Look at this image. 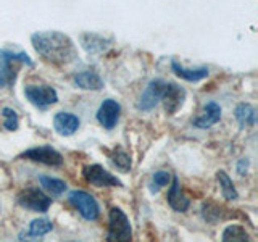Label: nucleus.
Returning <instances> with one entry per match:
<instances>
[{"label":"nucleus","mask_w":258,"mask_h":242,"mask_svg":"<svg viewBox=\"0 0 258 242\" xmlns=\"http://www.w3.org/2000/svg\"><path fill=\"white\" fill-rule=\"evenodd\" d=\"M31 44L39 56L55 67H64L78 58L75 42L60 31H40L31 36Z\"/></svg>","instance_id":"obj_1"},{"label":"nucleus","mask_w":258,"mask_h":242,"mask_svg":"<svg viewBox=\"0 0 258 242\" xmlns=\"http://www.w3.org/2000/svg\"><path fill=\"white\" fill-rule=\"evenodd\" d=\"M21 65L32 67V60L24 52L0 50V89L12 87L15 84Z\"/></svg>","instance_id":"obj_2"},{"label":"nucleus","mask_w":258,"mask_h":242,"mask_svg":"<svg viewBox=\"0 0 258 242\" xmlns=\"http://www.w3.org/2000/svg\"><path fill=\"white\" fill-rule=\"evenodd\" d=\"M131 237H133V228L126 213L118 207L111 208L108 216L107 242H131Z\"/></svg>","instance_id":"obj_3"},{"label":"nucleus","mask_w":258,"mask_h":242,"mask_svg":"<svg viewBox=\"0 0 258 242\" xmlns=\"http://www.w3.org/2000/svg\"><path fill=\"white\" fill-rule=\"evenodd\" d=\"M68 202L87 221H95L100 215V208L97 200L86 191H71L68 194Z\"/></svg>","instance_id":"obj_4"},{"label":"nucleus","mask_w":258,"mask_h":242,"mask_svg":"<svg viewBox=\"0 0 258 242\" xmlns=\"http://www.w3.org/2000/svg\"><path fill=\"white\" fill-rule=\"evenodd\" d=\"M169 81L165 79H152L149 86L145 87V91L141 94L139 100H137V108L141 111H150L157 107V105L161 102L163 95L166 92V87H168Z\"/></svg>","instance_id":"obj_5"},{"label":"nucleus","mask_w":258,"mask_h":242,"mask_svg":"<svg viewBox=\"0 0 258 242\" xmlns=\"http://www.w3.org/2000/svg\"><path fill=\"white\" fill-rule=\"evenodd\" d=\"M24 95L26 99L34 105L36 108L44 110L50 105L58 102V94L52 87V86H47V84H28L24 87Z\"/></svg>","instance_id":"obj_6"},{"label":"nucleus","mask_w":258,"mask_h":242,"mask_svg":"<svg viewBox=\"0 0 258 242\" xmlns=\"http://www.w3.org/2000/svg\"><path fill=\"white\" fill-rule=\"evenodd\" d=\"M18 204L23 208H28L32 210V212H39V213H45L48 208L52 205V199L45 196V194L40 191L39 188H26L23 189L18 197Z\"/></svg>","instance_id":"obj_7"},{"label":"nucleus","mask_w":258,"mask_h":242,"mask_svg":"<svg viewBox=\"0 0 258 242\" xmlns=\"http://www.w3.org/2000/svg\"><path fill=\"white\" fill-rule=\"evenodd\" d=\"M83 176L84 179L97 186V188H121L123 183H121L116 176H113L108 169H105L102 165H89L83 169Z\"/></svg>","instance_id":"obj_8"},{"label":"nucleus","mask_w":258,"mask_h":242,"mask_svg":"<svg viewBox=\"0 0 258 242\" xmlns=\"http://www.w3.org/2000/svg\"><path fill=\"white\" fill-rule=\"evenodd\" d=\"M21 158H28L36 163H42L48 166H61L63 165V157L58 150H55L50 145H39V147H32L29 150H24Z\"/></svg>","instance_id":"obj_9"},{"label":"nucleus","mask_w":258,"mask_h":242,"mask_svg":"<svg viewBox=\"0 0 258 242\" xmlns=\"http://www.w3.org/2000/svg\"><path fill=\"white\" fill-rule=\"evenodd\" d=\"M119 115H121V105L116 100L107 99L102 102L99 111H97V121L105 129H113L118 123Z\"/></svg>","instance_id":"obj_10"},{"label":"nucleus","mask_w":258,"mask_h":242,"mask_svg":"<svg viewBox=\"0 0 258 242\" xmlns=\"http://www.w3.org/2000/svg\"><path fill=\"white\" fill-rule=\"evenodd\" d=\"M185 102V91L184 87H181L176 83H168L166 92L161 99V103L165 105V110L169 115H173L177 110H179Z\"/></svg>","instance_id":"obj_11"},{"label":"nucleus","mask_w":258,"mask_h":242,"mask_svg":"<svg viewBox=\"0 0 258 242\" xmlns=\"http://www.w3.org/2000/svg\"><path fill=\"white\" fill-rule=\"evenodd\" d=\"M220 119H221V107L216 102H208L200 115L192 119V125L200 129H207L216 125Z\"/></svg>","instance_id":"obj_12"},{"label":"nucleus","mask_w":258,"mask_h":242,"mask_svg":"<svg viewBox=\"0 0 258 242\" xmlns=\"http://www.w3.org/2000/svg\"><path fill=\"white\" fill-rule=\"evenodd\" d=\"M81 45L84 47V50L91 55H99L108 50V47L111 45V40L105 39L103 36L94 34V32H84L81 34Z\"/></svg>","instance_id":"obj_13"},{"label":"nucleus","mask_w":258,"mask_h":242,"mask_svg":"<svg viewBox=\"0 0 258 242\" xmlns=\"http://www.w3.org/2000/svg\"><path fill=\"white\" fill-rule=\"evenodd\" d=\"M53 128H55V131L61 136H71L78 131L79 118L76 115H73V113L60 111V113H56L53 118Z\"/></svg>","instance_id":"obj_14"},{"label":"nucleus","mask_w":258,"mask_h":242,"mask_svg":"<svg viewBox=\"0 0 258 242\" xmlns=\"http://www.w3.org/2000/svg\"><path fill=\"white\" fill-rule=\"evenodd\" d=\"M171 70L177 78L189 81V83H199V81L205 79L208 76V68L205 67L187 68V67H184V65L177 63L176 60H171Z\"/></svg>","instance_id":"obj_15"},{"label":"nucleus","mask_w":258,"mask_h":242,"mask_svg":"<svg viewBox=\"0 0 258 242\" xmlns=\"http://www.w3.org/2000/svg\"><path fill=\"white\" fill-rule=\"evenodd\" d=\"M73 83L76 87L84 89V91H100L103 87V81L102 78L97 75L95 71L86 70V71H79L78 75L73 78Z\"/></svg>","instance_id":"obj_16"},{"label":"nucleus","mask_w":258,"mask_h":242,"mask_svg":"<svg viewBox=\"0 0 258 242\" xmlns=\"http://www.w3.org/2000/svg\"><path fill=\"white\" fill-rule=\"evenodd\" d=\"M168 204L171 205V208L176 210V212H185V210L190 207V200L184 196V192L181 189V183H179L177 177H174L171 188H169Z\"/></svg>","instance_id":"obj_17"},{"label":"nucleus","mask_w":258,"mask_h":242,"mask_svg":"<svg viewBox=\"0 0 258 242\" xmlns=\"http://www.w3.org/2000/svg\"><path fill=\"white\" fill-rule=\"evenodd\" d=\"M236 119L239 121L240 128L253 126L256 121V111L250 103H240L236 108Z\"/></svg>","instance_id":"obj_18"},{"label":"nucleus","mask_w":258,"mask_h":242,"mask_svg":"<svg viewBox=\"0 0 258 242\" xmlns=\"http://www.w3.org/2000/svg\"><path fill=\"white\" fill-rule=\"evenodd\" d=\"M221 242H252V239L242 226L231 224L224 229Z\"/></svg>","instance_id":"obj_19"},{"label":"nucleus","mask_w":258,"mask_h":242,"mask_svg":"<svg viewBox=\"0 0 258 242\" xmlns=\"http://www.w3.org/2000/svg\"><path fill=\"white\" fill-rule=\"evenodd\" d=\"M216 179L221 186V194H223V197L226 200H236L239 197V194H237L236 188H234V184H232V179L223 171V169L216 173Z\"/></svg>","instance_id":"obj_20"},{"label":"nucleus","mask_w":258,"mask_h":242,"mask_svg":"<svg viewBox=\"0 0 258 242\" xmlns=\"http://www.w3.org/2000/svg\"><path fill=\"white\" fill-rule=\"evenodd\" d=\"M40 186L50 192L52 196H61V194L67 191V183L61 179H56V177H50V176H39Z\"/></svg>","instance_id":"obj_21"},{"label":"nucleus","mask_w":258,"mask_h":242,"mask_svg":"<svg viewBox=\"0 0 258 242\" xmlns=\"http://www.w3.org/2000/svg\"><path fill=\"white\" fill-rule=\"evenodd\" d=\"M53 229L52 221L45 220V218H39V220L31 221L29 224V234L32 237H42Z\"/></svg>","instance_id":"obj_22"},{"label":"nucleus","mask_w":258,"mask_h":242,"mask_svg":"<svg viewBox=\"0 0 258 242\" xmlns=\"http://www.w3.org/2000/svg\"><path fill=\"white\" fill-rule=\"evenodd\" d=\"M2 118H4V128L7 131H16L18 129V115H16V111L5 107L2 110Z\"/></svg>","instance_id":"obj_23"},{"label":"nucleus","mask_w":258,"mask_h":242,"mask_svg":"<svg viewBox=\"0 0 258 242\" xmlns=\"http://www.w3.org/2000/svg\"><path fill=\"white\" fill-rule=\"evenodd\" d=\"M113 163H115V166L121 169V171H129V169H131V158H129L126 152L119 149L115 152V155H113Z\"/></svg>","instance_id":"obj_24"},{"label":"nucleus","mask_w":258,"mask_h":242,"mask_svg":"<svg viewBox=\"0 0 258 242\" xmlns=\"http://www.w3.org/2000/svg\"><path fill=\"white\" fill-rule=\"evenodd\" d=\"M169 181H171V174H169L168 171L155 173V174H153V179H152V192H155L160 188H163V186L169 184Z\"/></svg>","instance_id":"obj_25"},{"label":"nucleus","mask_w":258,"mask_h":242,"mask_svg":"<svg viewBox=\"0 0 258 242\" xmlns=\"http://www.w3.org/2000/svg\"><path fill=\"white\" fill-rule=\"evenodd\" d=\"M247 169H248V161L247 160H240L237 163V173L240 176H244V174H247Z\"/></svg>","instance_id":"obj_26"}]
</instances>
